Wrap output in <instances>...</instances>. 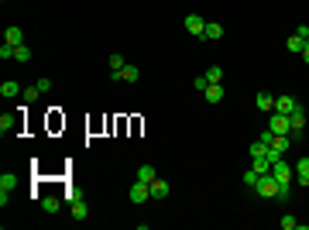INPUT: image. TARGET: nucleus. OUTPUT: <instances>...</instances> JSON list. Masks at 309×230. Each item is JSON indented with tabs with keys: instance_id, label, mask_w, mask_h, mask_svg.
Instances as JSON below:
<instances>
[{
	"instance_id": "nucleus-1",
	"label": "nucleus",
	"mask_w": 309,
	"mask_h": 230,
	"mask_svg": "<svg viewBox=\"0 0 309 230\" xmlns=\"http://www.w3.org/2000/svg\"><path fill=\"white\" fill-rule=\"evenodd\" d=\"M254 192H258L261 199H275V196H278V179H275L271 172H268V175H261V179H258V186H254Z\"/></svg>"
},
{
	"instance_id": "nucleus-15",
	"label": "nucleus",
	"mask_w": 309,
	"mask_h": 230,
	"mask_svg": "<svg viewBox=\"0 0 309 230\" xmlns=\"http://www.w3.org/2000/svg\"><path fill=\"white\" fill-rule=\"evenodd\" d=\"M203 38H210V41L224 38V24H217V21H206V31H203Z\"/></svg>"
},
{
	"instance_id": "nucleus-27",
	"label": "nucleus",
	"mask_w": 309,
	"mask_h": 230,
	"mask_svg": "<svg viewBox=\"0 0 309 230\" xmlns=\"http://www.w3.org/2000/svg\"><path fill=\"white\" fill-rule=\"evenodd\" d=\"M258 179H261V175H258L254 168H247V172H244V186H247V189H254V186H258Z\"/></svg>"
},
{
	"instance_id": "nucleus-32",
	"label": "nucleus",
	"mask_w": 309,
	"mask_h": 230,
	"mask_svg": "<svg viewBox=\"0 0 309 230\" xmlns=\"http://www.w3.org/2000/svg\"><path fill=\"white\" fill-rule=\"evenodd\" d=\"M0 59H14V45L3 41V45H0Z\"/></svg>"
},
{
	"instance_id": "nucleus-29",
	"label": "nucleus",
	"mask_w": 309,
	"mask_h": 230,
	"mask_svg": "<svg viewBox=\"0 0 309 230\" xmlns=\"http://www.w3.org/2000/svg\"><path fill=\"white\" fill-rule=\"evenodd\" d=\"M35 86H38V89H41V96H45V93H52V86H55V82H52V79H38Z\"/></svg>"
},
{
	"instance_id": "nucleus-22",
	"label": "nucleus",
	"mask_w": 309,
	"mask_h": 230,
	"mask_svg": "<svg viewBox=\"0 0 309 230\" xmlns=\"http://www.w3.org/2000/svg\"><path fill=\"white\" fill-rule=\"evenodd\" d=\"M138 179H141V182H154L158 175H154V168H152V165H141V168H138Z\"/></svg>"
},
{
	"instance_id": "nucleus-9",
	"label": "nucleus",
	"mask_w": 309,
	"mask_h": 230,
	"mask_svg": "<svg viewBox=\"0 0 309 230\" xmlns=\"http://www.w3.org/2000/svg\"><path fill=\"white\" fill-rule=\"evenodd\" d=\"M292 172H296V186H309V158H299L296 165H292Z\"/></svg>"
},
{
	"instance_id": "nucleus-11",
	"label": "nucleus",
	"mask_w": 309,
	"mask_h": 230,
	"mask_svg": "<svg viewBox=\"0 0 309 230\" xmlns=\"http://www.w3.org/2000/svg\"><path fill=\"white\" fill-rule=\"evenodd\" d=\"M289 124H292V134H303V127H306V110L296 107V110L289 114Z\"/></svg>"
},
{
	"instance_id": "nucleus-13",
	"label": "nucleus",
	"mask_w": 309,
	"mask_h": 230,
	"mask_svg": "<svg viewBox=\"0 0 309 230\" xmlns=\"http://www.w3.org/2000/svg\"><path fill=\"white\" fill-rule=\"evenodd\" d=\"M254 107H258V110H275V96H271V93H265V89H261V93H258V96H254Z\"/></svg>"
},
{
	"instance_id": "nucleus-28",
	"label": "nucleus",
	"mask_w": 309,
	"mask_h": 230,
	"mask_svg": "<svg viewBox=\"0 0 309 230\" xmlns=\"http://www.w3.org/2000/svg\"><path fill=\"white\" fill-rule=\"evenodd\" d=\"M296 227H299V220H296L292 213H285V217H282V230H296Z\"/></svg>"
},
{
	"instance_id": "nucleus-19",
	"label": "nucleus",
	"mask_w": 309,
	"mask_h": 230,
	"mask_svg": "<svg viewBox=\"0 0 309 230\" xmlns=\"http://www.w3.org/2000/svg\"><path fill=\"white\" fill-rule=\"evenodd\" d=\"M168 196V182L165 179H154L152 182V199H165Z\"/></svg>"
},
{
	"instance_id": "nucleus-23",
	"label": "nucleus",
	"mask_w": 309,
	"mask_h": 230,
	"mask_svg": "<svg viewBox=\"0 0 309 230\" xmlns=\"http://www.w3.org/2000/svg\"><path fill=\"white\" fill-rule=\"evenodd\" d=\"M38 96H41V89H38V86H28V89L21 93V100H24V103H35Z\"/></svg>"
},
{
	"instance_id": "nucleus-31",
	"label": "nucleus",
	"mask_w": 309,
	"mask_h": 230,
	"mask_svg": "<svg viewBox=\"0 0 309 230\" xmlns=\"http://www.w3.org/2000/svg\"><path fill=\"white\" fill-rule=\"evenodd\" d=\"M265 158H268V161H271V165H275V161H282V158H285V154L278 152V148H268V154H265Z\"/></svg>"
},
{
	"instance_id": "nucleus-14",
	"label": "nucleus",
	"mask_w": 309,
	"mask_h": 230,
	"mask_svg": "<svg viewBox=\"0 0 309 230\" xmlns=\"http://www.w3.org/2000/svg\"><path fill=\"white\" fill-rule=\"evenodd\" d=\"M69 210H73V217H76V220H86V217H89V206H86V199H73V203H69Z\"/></svg>"
},
{
	"instance_id": "nucleus-10",
	"label": "nucleus",
	"mask_w": 309,
	"mask_h": 230,
	"mask_svg": "<svg viewBox=\"0 0 309 230\" xmlns=\"http://www.w3.org/2000/svg\"><path fill=\"white\" fill-rule=\"evenodd\" d=\"M186 31H189V35H196V38H203V31H206V21H203L199 14H189V17H186Z\"/></svg>"
},
{
	"instance_id": "nucleus-25",
	"label": "nucleus",
	"mask_w": 309,
	"mask_h": 230,
	"mask_svg": "<svg viewBox=\"0 0 309 230\" xmlns=\"http://www.w3.org/2000/svg\"><path fill=\"white\" fill-rule=\"evenodd\" d=\"M14 59H17V62H28V59H31V48H28V45H17V48H14Z\"/></svg>"
},
{
	"instance_id": "nucleus-21",
	"label": "nucleus",
	"mask_w": 309,
	"mask_h": 230,
	"mask_svg": "<svg viewBox=\"0 0 309 230\" xmlns=\"http://www.w3.org/2000/svg\"><path fill=\"white\" fill-rule=\"evenodd\" d=\"M285 45H289V52H303V48H306V38H299V35H296V31H292V35H289V41H285Z\"/></svg>"
},
{
	"instance_id": "nucleus-33",
	"label": "nucleus",
	"mask_w": 309,
	"mask_h": 230,
	"mask_svg": "<svg viewBox=\"0 0 309 230\" xmlns=\"http://www.w3.org/2000/svg\"><path fill=\"white\" fill-rule=\"evenodd\" d=\"M296 35H299V38H306V41H309V24H299V28H296Z\"/></svg>"
},
{
	"instance_id": "nucleus-17",
	"label": "nucleus",
	"mask_w": 309,
	"mask_h": 230,
	"mask_svg": "<svg viewBox=\"0 0 309 230\" xmlns=\"http://www.w3.org/2000/svg\"><path fill=\"white\" fill-rule=\"evenodd\" d=\"M24 89H21V82H14V79H7V82H0V96H21Z\"/></svg>"
},
{
	"instance_id": "nucleus-4",
	"label": "nucleus",
	"mask_w": 309,
	"mask_h": 230,
	"mask_svg": "<svg viewBox=\"0 0 309 230\" xmlns=\"http://www.w3.org/2000/svg\"><path fill=\"white\" fill-rule=\"evenodd\" d=\"M127 199H131V203H145V199H152V182L134 179V186L127 189Z\"/></svg>"
},
{
	"instance_id": "nucleus-12",
	"label": "nucleus",
	"mask_w": 309,
	"mask_h": 230,
	"mask_svg": "<svg viewBox=\"0 0 309 230\" xmlns=\"http://www.w3.org/2000/svg\"><path fill=\"white\" fill-rule=\"evenodd\" d=\"M203 96H206V103H220L224 100V82H210L203 89Z\"/></svg>"
},
{
	"instance_id": "nucleus-34",
	"label": "nucleus",
	"mask_w": 309,
	"mask_h": 230,
	"mask_svg": "<svg viewBox=\"0 0 309 230\" xmlns=\"http://www.w3.org/2000/svg\"><path fill=\"white\" fill-rule=\"evenodd\" d=\"M299 55H303V62H306V66H309V41H306V48H303Z\"/></svg>"
},
{
	"instance_id": "nucleus-30",
	"label": "nucleus",
	"mask_w": 309,
	"mask_h": 230,
	"mask_svg": "<svg viewBox=\"0 0 309 230\" xmlns=\"http://www.w3.org/2000/svg\"><path fill=\"white\" fill-rule=\"evenodd\" d=\"M193 86H196V89H199V93H203V89H206V86H210V79H206V73H203V76H196V79H193Z\"/></svg>"
},
{
	"instance_id": "nucleus-26",
	"label": "nucleus",
	"mask_w": 309,
	"mask_h": 230,
	"mask_svg": "<svg viewBox=\"0 0 309 230\" xmlns=\"http://www.w3.org/2000/svg\"><path fill=\"white\" fill-rule=\"evenodd\" d=\"M124 66H127V59H124V55H110V73H120Z\"/></svg>"
},
{
	"instance_id": "nucleus-2",
	"label": "nucleus",
	"mask_w": 309,
	"mask_h": 230,
	"mask_svg": "<svg viewBox=\"0 0 309 230\" xmlns=\"http://www.w3.org/2000/svg\"><path fill=\"white\" fill-rule=\"evenodd\" d=\"M268 131H271V134H292L289 114H275V110H271V117H268Z\"/></svg>"
},
{
	"instance_id": "nucleus-6",
	"label": "nucleus",
	"mask_w": 309,
	"mask_h": 230,
	"mask_svg": "<svg viewBox=\"0 0 309 230\" xmlns=\"http://www.w3.org/2000/svg\"><path fill=\"white\" fill-rule=\"evenodd\" d=\"M271 175L278 179V186H282V182H292V179H296V172H292V165H285V158L271 165Z\"/></svg>"
},
{
	"instance_id": "nucleus-24",
	"label": "nucleus",
	"mask_w": 309,
	"mask_h": 230,
	"mask_svg": "<svg viewBox=\"0 0 309 230\" xmlns=\"http://www.w3.org/2000/svg\"><path fill=\"white\" fill-rule=\"evenodd\" d=\"M206 79H210V82H224V69H220V66H210V69H206Z\"/></svg>"
},
{
	"instance_id": "nucleus-7",
	"label": "nucleus",
	"mask_w": 309,
	"mask_h": 230,
	"mask_svg": "<svg viewBox=\"0 0 309 230\" xmlns=\"http://www.w3.org/2000/svg\"><path fill=\"white\" fill-rule=\"evenodd\" d=\"M296 107H299V100H296V96H289V93L275 96V114H292Z\"/></svg>"
},
{
	"instance_id": "nucleus-18",
	"label": "nucleus",
	"mask_w": 309,
	"mask_h": 230,
	"mask_svg": "<svg viewBox=\"0 0 309 230\" xmlns=\"http://www.w3.org/2000/svg\"><path fill=\"white\" fill-rule=\"evenodd\" d=\"M38 206H41L45 213H59V210H62V203H59L55 196H41V199H38Z\"/></svg>"
},
{
	"instance_id": "nucleus-8",
	"label": "nucleus",
	"mask_w": 309,
	"mask_h": 230,
	"mask_svg": "<svg viewBox=\"0 0 309 230\" xmlns=\"http://www.w3.org/2000/svg\"><path fill=\"white\" fill-rule=\"evenodd\" d=\"M0 131L3 134H17L21 131V114H3L0 117Z\"/></svg>"
},
{
	"instance_id": "nucleus-3",
	"label": "nucleus",
	"mask_w": 309,
	"mask_h": 230,
	"mask_svg": "<svg viewBox=\"0 0 309 230\" xmlns=\"http://www.w3.org/2000/svg\"><path fill=\"white\" fill-rule=\"evenodd\" d=\"M17 189V175L14 172H3L0 175V206H7L10 203V192Z\"/></svg>"
},
{
	"instance_id": "nucleus-20",
	"label": "nucleus",
	"mask_w": 309,
	"mask_h": 230,
	"mask_svg": "<svg viewBox=\"0 0 309 230\" xmlns=\"http://www.w3.org/2000/svg\"><path fill=\"white\" fill-rule=\"evenodd\" d=\"M268 148H271V145H268V141H261V138H258V141H254V145H251V148H247V154H251V158H265V154H268Z\"/></svg>"
},
{
	"instance_id": "nucleus-5",
	"label": "nucleus",
	"mask_w": 309,
	"mask_h": 230,
	"mask_svg": "<svg viewBox=\"0 0 309 230\" xmlns=\"http://www.w3.org/2000/svg\"><path fill=\"white\" fill-rule=\"evenodd\" d=\"M110 79H114V82H138V79H141V69L127 62V66H124L120 73H110Z\"/></svg>"
},
{
	"instance_id": "nucleus-16",
	"label": "nucleus",
	"mask_w": 309,
	"mask_h": 230,
	"mask_svg": "<svg viewBox=\"0 0 309 230\" xmlns=\"http://www.w3.org/2000/svg\"><path fill=\"white\" fill-rule=\"evenodd\" d=\"M3 41H7V45H14V48H17V45H24L21 28H7V31H3Z\"/></svg>"
}]
</instances>
